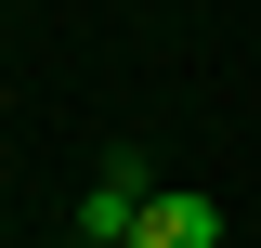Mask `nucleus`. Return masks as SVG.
<instances>
[{
	"instance_id": "f257e3e1",
	"label": "nucleus",
	"mask_w": 261,
	"mask_h": 248,
	"mask_svg": "<svg viewBox=\"0 0 261 248\" xmlns=\"http://www.w3.org/2000/svg\"><path fill=\"white\" fill-rule=\"evenodd\" d=\"M144 196H157V170H144V157H105V170H92V196H79V235H92V248H130Z\"/></svg>"
},
{
	"instance_id": "f03ea898",
	"label": "nucleus",
	"mask_w": 261,
	"mask_h": 248,
	"mask_svg": "<svg viewBox=\"0 0 261 248\" xmlns=\"http://www.w3.org/2000/svg\"><path fill=\"white\" fill-rule=\"evenodd\" d=\"M130 248H222V209H209V196H144Z\"/></svg>"
}]
</instances>
